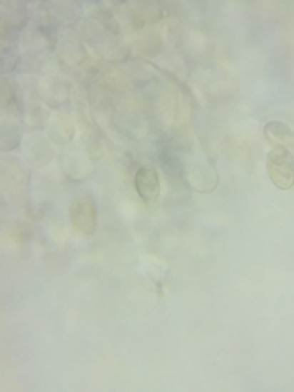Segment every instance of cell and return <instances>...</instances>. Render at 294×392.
Here are the masks:
<instances>
[{"mask_svg":"<svg viewBox=\"0 0 294 392\" xmlns=\"http://www.w3.org/2000/svg\"><path fill=\"white\" fill-rule=\"evenodd\" d=\"M267 170L271 181L280 190L293 189L294 185V156L283 147H273L267 154Z\"/></svg>","mask_w":294,"mask_h":392,"instance_id":"obj_1","label":"cell"},{"mask_svg":"<svg viewBox=\"0 0 294 392\" xmlns=\"http://www.w3.org/2000/svg\"><path fill=\"white\" fill-rule=\"evenodd\" d=\"M69 219L74 229L82 236H93L97 231V204L92 198H82L72 204L69 209Z\"/></svg>","mask_w":294,"mask_h":392,"instance_id":"obj_2","label":"cell"},{"mask_svg":"<svg viewBox=\"0 0 294 392\" xmlns=\"http://www.w3.org/2000/svg\"><path fill=\"white\" fill-rule=\"evenodd\" d=\"M186 181L191 189H195L200 193H211L213 190H216L218 186V172L214 170V167L208 166V164H201L196 162L191 166L188 170H183Z\"/></svg>","mask_w":294,"mask_h":392,"instance_id":"obj_3","label":"cell"},{"mask_svg":"<svg viewBox=\"0 0 294 392\" xmlns=\"http://www.w3.org/2000/svg\"><path fill=\"white\" fill-rule=\"evenodd\" d=\"M134 186L144 201H154L161 193V179L156 167L143 166L136 170Z\"/></svg>","mask_w":294,"mask_h":392,"instance_id":"obj_4","label":"cell"},{"mask_svg":"<svg viewBox=\"0 0 294 392\" xmlns=\"http://www.w3.org/2000/svg\"><path fill=\"white\" fill-rule=\"evenodd\" d=\"M25 154L33 166H46L48 162H51V159H53V149H51L48 141L39 134H38V147H36V139H35V134H33L26 139Z\"/></svg>","mask_w":294,"mask_h":392,"instance_id":"obj_5","label":"cell"},{"mask_svg":"<svg viewBox=\"0 0 294 392\" xmlns=\"http://www.w3.org/2000/svg\"><path fill=\"white\" fill-rule=\"evenodd\" d=\"M265 138H267L271 144L276 147H283V149L290 151L294 143L293 129L283 121H270L265 124L263 128Z\"/></svg>","mask_w":294,"mask_h":392,"instance_id":"obj_6","label":"cell"},{"mask_svg":"<svg viewBox=\"0 0 294 392\" xmlns=\"http://www.w3.org/2000/svg\"><path fill=\"white\" fill-rule=\"evenodd\" d=\"M74 134H76V126H74L71 119L64 115L54 116L48 124V136L56 144H67L69 141H72Z\"/></svg>","mask_w":294,"mask_h":392,"instance_id":"obj_7","label":"cell"},{"mask_svg":"<svg viewBox=\"0 0 294 392\" xmlns=\"http://www.w3.org/2000/svg\"><path fill=\"white\" fill-rule=\"evenodd\" d=\"M28 24L26 5L20 2H9L2 5V25L20 31Z\"/></svg>","mask_w":294,"mask_h":392,"instance_id":"obj_8","label":"cell"},{"mask_svg":"<svg viewBox=\"0 0 294 392\" xmlns=\"http://www.w3.org/2000/svg\"><path fill=\"white\" fill-rule=\"evenodd\" d=\"M20 128L15 123H2V152L14 151L20 144Z\"/></svg>","mask_w":294,"mask_h":392,"instance_id":"obj_9","label":"cell"},{"mask_svg":"<svg viewBox=\"0 0 294 392\" xmlns=\"http://www.w3.org/2000/svg\"><path fill=\"white\" fill-rule=\"evenodd\" d=\"M19 64V51L15 44H2V74H9Z\"/></svg>","mask_w":294,"mask_h":392,"instance_id":"obj_10","label":"cell"},{"mask_svg":"<svg viewBox=\"0 0 294 392\" xmlns=\"http://www.w3.org/2000/svg\"><path fill=\"white\" fill-rule=\"evenodd\" d=\"M15 100V89L14 85L10 84L9 79L2 77V106L9 108L10 104Z\"/></svg>","mask_w":294,"mask_h":392,"instance_id":"obj_11","label":"cell"},{"mask_svg":"<svg viewBox=\"0 0 294 392\" xmlns=\"http://www.w3.org/2000/svg\"><path fill=\"white\" fill-rule=\"evenodd\" d=\"M41 87H43V89H48V90H51V92H53V90H54V89H51L49 79H48V81L41 82ZM56 92H58V90H56ZM53 94H54V92H53ZM66 100H67V99H64V96H61V95L56 94V100H54V99H51V101H49V106H61V104H64Z\"/></svg>","mask_w":294,"mask_h":392,"instance_id":"obj_12","label":"cell"}]
</instances>
